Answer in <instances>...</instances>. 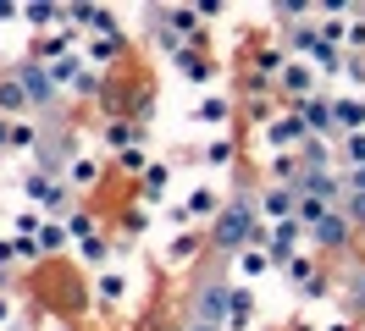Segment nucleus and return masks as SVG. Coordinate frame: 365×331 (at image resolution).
Masks as SVG:
<instances>
[{
	"label": "nucleus",
	"instance_id": "obj_1",
	"mask_svg": "<svg viewBox=\"0 0 365 331\" xmlns=\"http://www.w3.org/2000/svg\"><path fill=\"white\" fill-rule=\"evenodd\" d=\"M244 226H250V199H238V204H232L227 216H222V243H227V248H238Z\"/></svg>",
	"mask_w": 365,
	"mask_h": 331
},
{
	"label": "nucleus",
	"instance_id": "obj_2",
	"mask_svg": "<svg viewBox=\"0 0 365 331\" xmlns=\"http://www.w3.org/2000/svg\"><path fill=\"white\" fill-rule=\"evenodd\" d=\"M282 88H288V94H304V88H310V66H304V61L282 66Z\"/></svg>",
	"mask_w": 365,
	"mask_h": 331
},
{
	"label": "nucleus",
	"instance_id": "obj_3",
	"mask_svg": "<svg viewBox=\"0 0 365 331\" xmlns=\"http://www.w3.org/2000/svg\"><path fill=\"white\" fill-rule=\"evenodd\" d=\"M182 216H188V221H210V216H216V194H194Z\"/></svg>",
	"mask_w": 365,
	"mask_h": 331
}]
</instances>
